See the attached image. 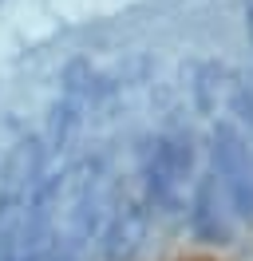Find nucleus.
Returning <instances> with one entry per match:
<instances>
[{"label":"nucleus","mask_w":253,"mask_h":261,"mask_svg":"<svg viewBox=\"0 0 253 261\" xmlns=\"http://www.w3.org/2000/svg\"><path fill=\"white\" fill-rule=\"evenodd\" d=\"M214 163H218V186L241 210H253V154L245 135L230 123L214 127Z\"/></svg>","instance_id":"nucleus-1"}]
</instances>
